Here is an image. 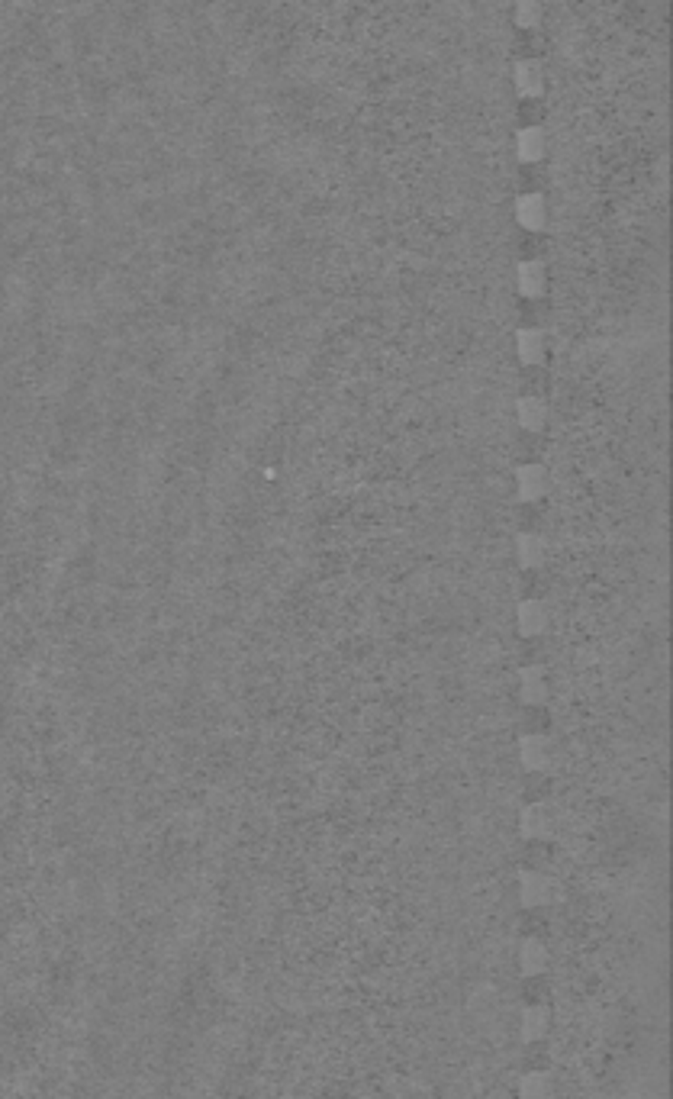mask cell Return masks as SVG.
Instances as JSON below:
<instances>
[{"label":"cell","instance_id":"13","mask_svg":"<svg viewBox=\"0 0 673 1099\" xmlns=\"http://www.w3.org/2000/svg\"><path fill=\"white\" fill-rule=\"evenodd\" d=\"M545 145H548L545 129H539V126H529L516 135V152L522 162H539V158L545 155Z\"/></svg>","mask_w":673,"mask_h":1099},{"label":"cell","instance_id":"17","mask_svg":"<svg viewBox=\"0 0 673 1099\" xmlns=\"http://www.w3.org/2000/svg\"><path fill=\"white\" fill-rule=\"evenodd\" d=\"M539 16H541V10L535 7V4H522V7L516 10V20L522 23V26H531V23L539 20Z\"/></svg>","mask_w":673,"mask_h":1099},{"label":"cell","instance_id":"7","mask_svg":"<svg viewBox=\"0 0 673 1099\" xmlns=\"http://www.w3.org/2000/svg\"><path fill=\"white\" fill-rule=\"evenodd\" d=\"M519 696H522V703H529V706H541V703L548 700V677L541 667H525V671L519 674Z\"/></svg>","mask_w":673,"mask_h":1099},{"label":"cell","instance_id":"11","mask_svg":"<svg viewBox=\"0 0 673 1099\" xmlns=\"http://www.w3.org/2000/svg\"><path fill=\"white\" fill-rule=\"evenodd\" d=\"M516 623L522 635H539L548 625V606L541 600H525L516 613Z\"/></svg>","mask_w":673,"mask_h":1099},{"label":"cell","instance_id":"5","mask_svg":"<svg viewBox=\"0 0 673 1099\" xmlns=\"http://www.w3.org/2000/svg\"><path fill=\"white\" fill-rule=\"evenodd\" d=\"M551 1025H554L551 1009L541 1006V1003H531V1006H525L522 1015H519V1038H522L525 1044H539L551 1035Z\"/></svg>","mask_w":673,"mask_h":1099},{"label":"cell","instance_id":"9","mask_svg":"<svg viewBox=\"0 0 673 1099\" xmlns=\"http://www.w3.org/2000/svg\"><path fill=\"white\" fill-rule=\"evenodd\" d=\"M516 487H519V496L522 500H539L548 487V475L541 465H522L516 471Z\"/></svg>","mask_w":673,"mask_h":1099},{"label":"cell","instance_id":"15","mask_svg":"<svg viewBox=\"0 0 673 1099\" xmlns=\"http://www.w3.org/2000/svg\"><path fill=\"white\" fill-rule=\"evenodd\" d=\"M516 419L525 425V429H541V425H545V419H548L545 400H539V397H522V400L516 404Z\"/></svg>","mask_w":673,"mask_h":1099},{"label":"cell","instance_id":"2","mask_svg":"<svg viewBox=\"0 0 673 1099\" xmlns=\"http://www.w3.org/2000/svg\"><path fill=\"white\" fill-rule=\"evenodd\" d=\"M558 832V815L545 803H531L519 813V835L529 842H551Z\"/></svg>","mask_w":673,"mask_h":1099},{"label":"cell","instance_id":"10","mask_svg":"<svg viewBox=\"0 0 673 1099\" xmlns=\"http://www.w3.org/2000/svg\"><path fill=\"white\" fill-rule=\"evenodd\" d=\"M512 81H516V91L525 97H539L541 87H545V71L539 62H519L512 71Z\"/></svg>","mask_w":673,"mask_h":1099},{"label":"cell","instance_id":"1","mask_svg":"<svg viewBox=\"0 0 673 1099\" xmlns=\"http://www.w3.org/2000/svg\"><path fill=\"white\" fill-rule=\"evenodd\" d=\"M560 886L551 874L545 871H525L516 884V900L522 909H545L558 900Z\"/></svg>","mask_w":673,"mask_h":1099},{"label":"cell","instance_id":"6","mask_svg":"<svg viewBox=\"0 0 673 1099\" xmlns=\"http://www.w3.org/2000/svg\"><path fill=\"white\" fill-rule=\"evenodd\" d=\"M516 220H519V226L539 233L548 220L545 197H541V194H522V197L516 200Z\"/></svg>","mask_w":673,"mask_h":1099},{"label":"cell","instance_id":"3","mask_svg":"<svg viewBox=\"0 0 673 1099\" xmlns=\"http://www.w3.org/2000/svg\"><path fill=\"white\" fill-rule=\"evenodd\" d=\"M519 761L529 774H545L554 764V742L541 732H531L519 742Z\"/></svg>","mask_w":673,"mask_h":1099},{"label":"cell","instance_id":"12","mask_svg":"<svg viewBox=\"0 0 673 1099\" xmlns=\"http://www.w3.org/2000/svg\"><path fill=\"white\" fill-rule=\"evenodd\" d=\"M516 281H519V291H522L525 297H539V294L545 291V284H548L545 265H541V262H522L516 268Z\"/></svg>","mask_w":673,"mask_h":1099},{"label":"cell","instance_id":"4","mask_svg":"<svg viewBox=\"0 0 673 1099\" xmlns=\"http://www.w3.org/2000/svg\"><path fill=\"white\" fill-rule=\"evenodd\" d=\"M551 967V948L541 938H525L516 948V971L522 977H541Z\"/></svg>","mask_w":673,"mask_h":1099},{"label":"cell","instance_id":"8","mask_svg":"<svg viewBox=\"0 0 673 1099\" xmlns=\"http://www.w3.org/2000/svg\"><path fill=\"white\" fill-rule=\"evenodd\" d=\"M516 1099H554V1077L548 1071H529L519 1077Z\"/></svg>","mask_w":673,"mask_h":1099},{"label":"cell","instance_id":"16","mask_svg":"<svg viewBox=\"0 0 673 1099\" xmlns=\"http://www.w3.org/2000/svg\"><path fill=\"white\" fill-rule=\"evenodd\" d=\"M516 558L522 567L541 564V558H545V542H541L539 535H522V539L516 542Z\"/></svg>","mask_w":673,"mask_h":1099},{"label":"cell","instance_id":"14","mask_svg":"<svg viewBox=\"0 0 673 1099\" xmlns=\"http://www.w3.org/2000/svg\"><path fill=\"white\" fill-rule=\"evenodd\" d=\"M516 352L525 365H539L545 358V335L539 329H522L516 335Z\"/></svg>","mask_w":673,"mask_h":1099}]
</instances>
